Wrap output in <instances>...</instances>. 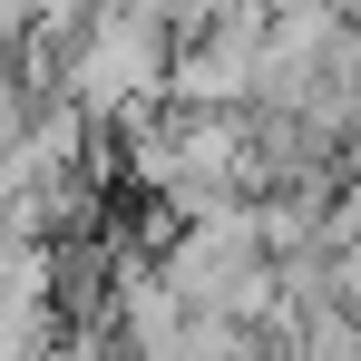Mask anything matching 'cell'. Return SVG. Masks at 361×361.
<instances>
[{
  "label": "cell",
  "mask_w": 361,
  "mask_h": 361,
  "mask_svg": "<svg viewBox=\"0 0 361 361\" xmlns=\"http://www.w3.org/2000/svg\"><path fill=\"white\" fill-rule=\"evenodd\" d=\"M59 98L88 118H127L137 98H166V30L147 0H98L59 39Z\"/></svg>",
  "instance_id": "1"
},
{
  "label": "cell",
  "mask_w": 361,
  "mask_h": 361,
  "mask_svg": "<svg viewBox=\"0 0 361 361\" xmlns=\"http://www.w3.org/2000/svg\"><path fill=\"white\" fill-rule=\"evenodd\" d=\"M254 39H264V0H235L215 30L166 39V108H244L254 98Z\"/></svg>",
  "instance_id": "2"
},
{
  "label": "cell",
  "mask_w": 361,
  "mask_h": 361,
  "mask_svg": "<svg viewBox=\"0 0 361 361\" xmlns=\"http://www.w3.org/2000/svg\"><path fill=\"white\" fill-rule=\"evenodd\" d=\"M274 361H361V312H342V302H302L293 322L274 332Z\"/></svg>",
  "instance_id": "3"
},
{
  "label": "cell",
  "mask_w": 361,
  "mask_h": 361,
  "mask_svg": "<svg viewBox=\"0 0 361 361\" xmlns=\"http://www.w3.org/2000/svg\"><path fill=\"white\" fill-rule=\"evenodd\" d=\"M147 10H157V30H166V39H185V30H215L235 0H147Z\"/></svg>",
  "instance_id": "4"
},
{
  "label": "cell",
  "mask_w": 361,
  "mask_h": 361,
  "mask_svg": "<svg viewBox=\"0 0 361 361\" xmlns=\"http://www.w3.org/2000/svg\"><path fill=\"white\" fill-rule=\"evenodd\" d=\"M20 39H30V0H0V68H10Z\"/></svg>",
  "instance_id": "5"
}]
</instances>
